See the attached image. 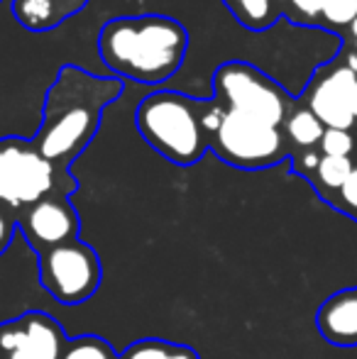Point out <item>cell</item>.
Listing matches in <instances>:
<instances>
[{"mask_svg": "<svg viewBox=\"0 0 357 359\" xmlns=\"http://www.w3.org/2000/svg\"><path fill=\"white\" fill-rule=\"evenodd\" d=\"M123 93L120 79H98L83 69L67 64L52 83L44 100V118L34 147L59 171L76 159L93 135L108 103Z\"/></svg>", "mask_w": 357, "mask_h": 359, "instance_id": "cell-1", "label": "cell"}, {"mask_svg": "<svg viewBox=\"0 0 357 359\" xmlns=\"http://www.w3.org/2000/svg\"><path fill=\"white\" fill-rule=\"evenodd\" d=\"M189 49L184 25L167 15L113 18L100 27L98 52L108 72L157 86L181 69Z\"/></svg>", "mask_w": 357, "mask_h": 359, "instance_id": "cell-2", "label": "cell"}, {"mask_svg": "<svg viewBox=\"0 0 357 359\" xmlns=\"http://www.w3.org/2000/svg\"><path fill=\"white\" fill-rule=\"evenodd\" d=\"M206 100L179 90H157L137 105L135 123L154 151L172 164L191 166L208 149V135L201 125Z\"/></svg>", "mask_w": 357, "mask_h": 359, "instance_id": "cell-3", "label": "cell"}, {"mask_svg": "<svg viewBox=\"0 0 357 359\" xmlns=\"http://www.w3.org/2000/svg\"><path fill=\"white\" fill-rule=\"evenodd\" d=\"M62 174L32 140H0V203L15 213L57 194Z\"/></svg>", "mask_w": 357, "mask_h": 359, "instance_id": "cell-4", "label": "cell"}, {"mask_svg": "<svg viewBox=\"0 0 357 359\" xmlns=\"http://www.w3.org/2000/svg\"><path fill=\"white\" fill-rule=\"evenodd\" d=\"M215 100L225 110H238L250 118L279 128L286 123L289 95L276 81L264 76L257 67L248 62H225L213 74Z\"/></svg>", "mask_w": 357, "mask_h": 359, "instance_id": "cell-5", "label": "cell"}, {"mask_svg": "<svg viewBox=\"0 0 357 359\" xmlns=\"http://www.w3.org/2000/svg\"><path fill=\"white\" fill-rule=\"evenodd\" d=\"M208 149H213V154L225 164L245 171L267 169L289 156L286 140L279 128H271L238 110L225 113L218 133L208 140Z\"/></svg>", "mask_w": 357, "mask_h": 359, "instance_id": "cell-6", "label": "cell"}, {"mask_svg": "<svg viewBox=\"0 0 357 359\" xmlns=\"http://www.w3.org/2000/svg\"><path fill=\"white\" fill-rule=\"evenodd\" d=\"M100 259L93 247L74 240L39 255V281L64 306L88 301L100 286Z\"/></svg>", "mask_w": 357, "mask_h": 359, "instance_id": "cell-7", "label": "cell"}, {"mask_svg": "<svg viewBox=\"0 0 357 359\" xmlns=\"http://www.w3.org/2000/svg\"><path fill=\"white\" fill-rule=\"evenodd\" d=\"M18 225L34 250L42 255L59 245L79 240L81 220L64 194H54L18 213Z\"/></svg>", "mask_w": 357, "mask_h": 359, "instance_id": "cell-8", "label": "cell"}, {"mask_svg": "<svg viewBox=\"0 0 357 359\" xmlns=\"http://www.w3.org/2000/svg\"><path fill=\"white\" fill-rule=\"evenodd\" d=\"M316 327L330 345L357 347V286L325 298L316 313Z\"/></svg>", "mask_w": 357, "mask_h": 359, "instance_id": "cell-9", "label": "cell"}, {"mask_svg": "<svg viewBox=\"0 0 357 359\" xmlns=\"http://www.w3.org/2000/svg\"><path fill=\"white\" fill-rule=\"evenodd\" d=\"M309 110L323 123L325 130H350L357 120L330 76H323L309 90Z\"/></svg>", "mask_w": 357, "mask_h": 359, "instance_id": "cell-10", "label": "cell"}, {"mask_svg": "<svg viewBox=\"0 0 357 359\" xmlns=\"http://www.w3.org/2000/svg\"><path fill=\"white\" fill-rule=\"evenodd\" d=\"M22 330L27 335L29 345V357L32 359H62L64 350H67V335L59 327V323L54 318H49L47 313L29 311L20 318Z\"/></svg>", "mask_w": 357, "mask_h": 359, "instance_id": "cell-11", "label": "cell"}, {"mask_svg": "<svg viewBox=\"0 0 357 359\" xmlns=\"http://www.w3.org/2000/svg\"><path fill=\"white\" fill-rule=\"evenodd\" d=\"M13 18L29 32H49L69 18L59 0H13Z\"/></svg>", "mask_w": 357, "mask_h": 359, "instance_id": "cell-12", "label": "cell"}, {"mask_svg": "<svg viewBox=\"0 0 357 359\" xmlns=\"http://www.w3.org/2000/svg\"><path fill=\"white\" fill-rule=\"evenodd\" d=\"M118 359H201L194 347L167 340H137Z\"/></svg>", "mask_w": 357, "mask_h": 359, "instance_id": "cell-13", "label": "cell"}, {"mask_svg": "<svg viewBox=\"0 0 357 359\" xmlns=\"http://www.w3.org/2000/svg\"><path fill=\"white\" fill-rule=\"evenodd\" d=\"M325 128L318 118H316L311 110H296L286 118V135L296 147H309L321 144V137H323Z\"/></svg>", "mask_w": 357, "mask_h": 359, "instance_id": "cell-14", "label": "cell"}, {"mask_svg": "<svg viewBox=\"0 0 357 359\" xmlns=\"http://www.w3.org/2000/svg\"><path fill=\"white\" fill-rule=\"evenodd\" d=\"M355 164L350 156H321L318 166H316L314 176L316 184L323 186L325 191H340L345 186V181L350 179Z\"/></svg>", "mask_w": 357, "mask_h": 359, "instance_id": "cell-15", "label": "cell"}, {"mask_svg": "<svg viewBox=\"0 0 357 359\" xmlns=\"http://www.w3.org/2000/svg\"><path fill=\"white\" fill-rule=\"evenodd\" d=\"M230 10L238 18V22H243L250 29H267L276 18L271 0H240Z\"/></svg>", "mask_w": 357, "mask_h": 359, "instance_id": "cell-16", "label": "cell"}, {"mask_svg": "<svg viewBox=\"0 0 357 359\" xmlns=\"http://www.w3.org/2000/svg\"><path fill=\"white\" fill-rule=\"evenodd\" d=\"M0 359H32L20 318L0 323Z\"/></svg>", "mask_w": 357, "mask_h": 359, "instance_id": "cell-17", "label": "cell"}, {"mask_svg": "<svg viewBox=\"0 0 357 359\" xmlns=\"http://www.w3.org/2000/svg\"><path fill=\"white\" fill-rule=\"evenodd\" d=\"M115 350L103 340V337L95 335H81L76 340L67 342V350H64L62 359H118Z\"/></svg>", "mask_w": 357, "mask_h": 359, "instance_id": "cell-18", "label": "cell"}, {"mask_svg": "<svg viewBox=\"0 0 357 359\" xmlns=\"http://www.w3.org/2000/svg\"><path fill=\"white\" fill-rule=\"evenodd\" d=\"M321 149L325 156H350L355 149V140L348 130H325L321 137Z\"/></svg>", "mask_w": 357, "mask_h": 359, "instance_id": "cell-19", "label": "cell"}, {"mask_svg": "<svg viewBox=\"0 0 357 359\" xmlns=\"http://www.w3.org/2000/svg\"><path fill=\"white\" fill-rule=\"evenodd\" d=\"M321 15L330 25H353L357 18V0H323Z\"/></svg>", "mask_w": 357, "mask_h": 359, "instance_id": "cell-20", "label": "cell"}, {"mask_svg": "<svg viewBox=\"0 0 357 359\" xmlns=\"http://www.w3.org/2000/svg\"><path fill=\"white\" fill-rule=\"evenodd\" d=\"M328 76L333 79V83L338 86V90L343 93V98L348 100L350 110H353V115L357 118V76L350 72L348 67L335 69V72H330Z\"/></svg>", "mask_w": 357, "mask_h": 359, "instance_id": "cell-21", "label": "cell"}, {"mask_svg": "<svg viewBox=\"0 0 357 359\" xmlns=\"http://www.w3.org/2000/svg\"><path fill=\"white\" fill-rule=\"evenodd\" d=\"M15 225H18V213L10 210L8 205L0 203V257L5 255V250H8L10 242H13Z\"/></svg>", "mask_w": 357, "mask_h": 359, "instance_id": "cell-22", "label": "cell"}, {"mask_svg": "<svg viewBox=\"0 0 357 359\" xmlns=\"http://www.w3.org/2000/svg\"><path fill=\"white\" fill-rule=\"evenodd\" d=\"M340 194V208L345 210L348 215H353L357 220V166L353 169V174H350V179L345 181V186L338 191Z\"/></svg>", "mask_w": 357, "mask_h": 359, "instance_id": "cell-23", "label": "cell"}, {"mask_svg": "<svg viewBox=\"0 0 357 359\" xmlns=\"http://www.w3.org/2000/svg\"><path fill=\"white\" fill-rule=\"evenodd\" d=\"M291 5L296 8V13L306 15V18H316L323 10V0H291Z\"/></svg>", "mask_w": 357, "mask_h": 359, "instance_id": "cell-24", "label": "cell"}, {"mask_svg": "<svg viewBox=\"0 0 357 359\" xmlns=\"http://www.w3.org/2000/svg\"><path fill=\"white\" fill-rule=\"evenodd\" d=\"M321 161V154H316V151H304V156L299 159V164H296V169L304 171V174H309V171H316V166H318Z\"/></svg>", "mask_w": 357, "mask_h": 359, "instance_id": "cell-25", "label": "cell"}, {"mask_svg": "<svg viewBox=\"0 0 357 359\" xmlns=\"http://www.w3.org/2000/svg\"><path fill=\"white\" fill-rule=\"evenodd\" d=\"M59 3L64 5V10H67V15H69V18H72V15H76L79 10H81L83 5L88 3V0H59Z\"/></svg>", "mask_w": 357, "mask_h": 359, "instance_id": "cell-26", "label": "cell"}, {"mask_svg": "<svg viewBox=\"0 0 357 359\" xmlns=\"http://www.w3.org/2000/svg\"><path fill=\"white\" fill-rule=\"evenodd\" d=\"M348 69L357 76V49H355V52H350V54H348Z\"/></svg>", "mask_w": 357, "mask_h": 359, "instance_id": "cell-27", "label": "cell"}, {"mask_svg": "<svg viewBox=\"0 0 357 359\" xmlns=\"http://www.w3.org/2000/svg\"><path fill=\"white\" fill-rule=\"evenodd\" d=\"M350 29H353V37L357 39V18L353 20V25H350Z\"/></svg>", "mask_w": 357, "mask_h": 359, "instance_id": "cell-28", "label": "cell"}, {"mask_svg": "<svg viewBox=\"0 0 357 359\" xmlns=\"http://www.w3.org/2000/svg\"><path fill=\"white\" fill-rule=\"evenodd\" d=\"M225 3H228V8H233V5H238L240 0H225Z\"/></svg>", "mask_w": 357, "mask_h": 359, "instance_id": "cell-29", "label": "cell"}, {"mask_svg": "<svg viewBox=\"0 0 357 359\" xmlns=\"http://www.w3.org/2000/svg\"><path fill=\"white\" fill-rule=\"evenodd\" d=\"M276 3H286V0H276Z\"/></svg>", "mask_w": 357, "mask_h": 359, "instance_id": "cell-30", "label": "cell"}]
</instances>
